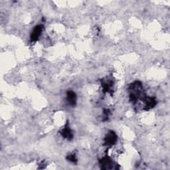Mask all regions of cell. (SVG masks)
I'll list each match as a JSON object with an SVG mask.
<instances>
[{"instance_id": "6da1fadb", "label": "cell", "mask_w": 170, "mask_h": 170, "mask_svg": "<svg viewBox=\"0 0 170 170\" xmlns=\"http://www.w3.org/2000/svg\"><path fill=\"white\" fill-rule=\"evenodd\" d=\"M116 134L113 132H110V133H109L106 136V142L107 144H112L116 142Z\"/></svg>"}]
</instances>
